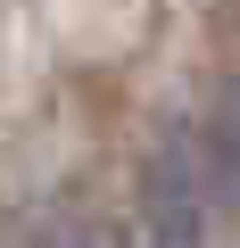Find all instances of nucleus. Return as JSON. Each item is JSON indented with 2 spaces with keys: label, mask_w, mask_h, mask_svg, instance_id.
<instances>
[{
  "label": "nucleus",
  "mask_w": 240,
  "mask_h": 248,
  "mask_svg": "<svg viewBox=\"0 0 240 248\" xmlns=\"http://www.w3.org/2000/svg\"><path fill=\"white\" fill-rule=\"evenodd\" d=\"M199 149H207V174H215V207H232V215H240V75L215 91Z\"/></svg>",
  "instance_id": "f03ea898"
},
{
  "label": "nucleus",
  "mask_w": 240,
  "mask_h": 248,
  "mask_svg": "<svg viewBox=\"0 0 240 248\" xmlns=\"http://www.w3.org/2000/svg\"><path fill=\"white\" fill-rule=\"evenodd\" d=\"M207 199H215V174H207V149H191L182 133L149 157L141 174V223H133V248H207Z\"/></svg>",
  "instance_id": "f257e3e1"
},
{
  "label": "nucleus",
  "mask_w": 240,
  "mask_h": 248,
  "mask_svg": "<svg viewBox=\"0 0 240 248\" xmlns=\"http://www.w3.org/2000/svg\"><path fill=\"white\" fill-rule=\"evenodd\" d=\"M42 248H99L91 232H58V240H42Z\"/></svg>",
  "instance_id": "7ed1b4c3"
}]
</instances>
